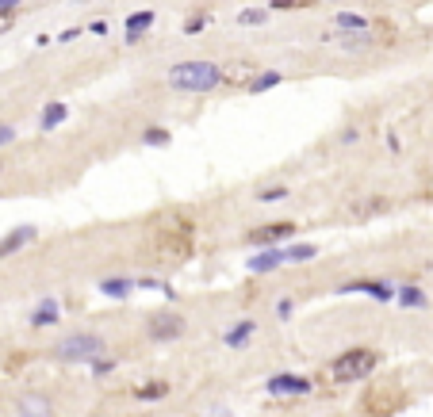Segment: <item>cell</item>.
I'll use <instances>...</instances> for the list:
<instances>
[{
	"instance_id": "1",
	"label": "cell",
	"mask_w": 433,
	"mask_h": 417,
	"mask_svg": "<svg viewBox=\"0 0 433 417\" xmlns=\"http://www.w3.org/2000/svg\"><path fill=\"white\" fill-rule=\"evenodd\" d=\"M223 81H226L223 66H215V62H203V57L176 62V66L169 69V84H173L176 92H215Z\"/></svg>"
},
{
	"instance_id": "2",
	"label": "cell",
	"mask_w": 433,
	"mask_h": 417,
	"mask_svg": "<svg viewBox=\"0 0 433 417\" xmlns=\"http://www.w3.org/2000/svg\"><path fill=\"white\" fill-rule=\"evenodd\" d=\"M380 364L372 349H345L338 360L330 364V379L333 383H357V379H368Z\"/></svg>"
},
{
	"instance_id": "3",
	"label": "cell",
	"mask_w": 433,
	"mask_h": 417,
	"mask_svg": "<svg viewBox=\"0 0 433 417\" xmlns=\"http://www.w3.org/2000/svg\"><path fill=\"white\" fill-rule=\"evenodd\" d=\"M96 356H104V337H96V333H69L58 344L62 364H92Z\"/></svg>"
},
{
	"instance_id": "4",
	"label": "cell",
	"mask_w": 433,
	"mask_h": 417,
	"mask_svg": "<svg viewBox=\"0 0 433 417\" xmlns=\"http://www.w3.org/2000/svg\"><path fill=\"white\" fill-rule=\"evenodd\" d=\"M146 333H150V341L165 344V341H176V337H184V318L173 311H158L150 318V326H146Z\"/></svg>"
},
{
	"instance_id": "5",
	"label": "cell",
	"mask_w": 433,
	"mask_h": 417,
	"mask_svg": "<svg viewBox=\"0 0 433 417\" xmlns=\"http://www.w3.org/2000/svg\"><path fill=\"white\" fill-rule=\"evenodd\" d=\"M292 234H295V222H268V226L250 230L246 241H250V245H280V241H288Z\"/></svg>"
},
{
	"instance_id": "6",
	"label": "cell",
	"mask_w": 433,
	"mask_h": 417,
	"mask_svg": "<svg viewBox=\"0 0 433 417\" xmlns=\"http://www.w3.org/2000/svg\"><path fill=\"white\" fill-rule=\"evenodd\" d=\"M35 237H39V230H35L31 222H27V226H16V230H8V234L0 237V261H4V257H16L19 249H27V245H31Z\"/></svg>"
},
{
	"instance_id": "7",
	"label": "cell",
	"mask_w": 433,
	"mask_h": 417,
	"mask_svg": "<svg viewBox=\"0 0 433 417\" xmlns=\"http://www.w3.org/2000/svg\"><path fill=\"white\" fill-rule=\"evenodd\" d=\"M16 417H54V402L46 394L31 391V394H19L16 398Z\"/></svg>"
},
{
	"instance_id": "8",
	"label": "cell",
	"mask_w": 433,
	"mask_h": 417,
	"mask_svg": "<svg viewBox=\"0 0 433 417\" xmlns=\"http://www.w3.org/2000/svg\"><path fill=\"white\" fill-rule=\"evenodd\" d=\"M268 394H311L307 376H273L268 379Z\"/></svg>"
},
{
	"instance_id": "9",
	"label": "cell",
	"mask_w": 433,
	"mask_h": 417,
	"mask_svg": "<svg viewBox=\"0 0 433 417\" xmlns=\"http://www.w3.org/2000/svg\"><path fill=\"white\" fill-rule=\"evenodd\" d=\"M280 264H288V257H284V249H276V245H273V249H265V253H253L250 261H246V268L261 276V272H276Z\"/></svg>"
},
{
	"instance_id": "10",
	"label": "cell",
	"mask_w": 433,
	"mask_h": 417,
	"mask_svg": "<svg viewBox=\"0 0 433 417\" xmlns=\"http://www.w3.org/2000/svg\"><path fill=\"white\" fill-rule=\"evenodd\" d=\"M253 333H257V322H253V318H242V322H234V326L226 329L223 341L230 344V349H246V344L253 341Z\"/></svg>"
},
{
	"instance_id": "11",
	"label": "cell",
	"mask_w": 433,
	"mask_h": 417,
	"mask_svg": "<svg viewBox=\"0 0 433 417\" xmlns=\"http://www.w3.org/2000/svg\"><path fill=\"white\" fill-rule=\"evenodd\" d=\"M69 119V107L62 104V100H54V104H46L42 107V115H39V131H58L62 123Z\"/></svg>"
},
{
	"instance_id": "12",
	"label": "cell",
	"mask_w": 433,
	"mask_h": 417,
	"mask_svg": "<svg viewBox=\"0 0 433 417\" xmlns=\"http://www.w3.org/2000/svg\"><path fill=\"white\" fill-rule=\"evenodd\" d=\"M146 27H154V8H146V12H134L131 19H127V42H142V31Z\"/></svg>"
},
{
	"instance_id": "13",
	"label": "cell",
	"mask_w": 433,
	"mask_h": 417,
	"mask_svg": "<svg viewBox=\"0 0 433 417\" xmlns=\"http://www.w3.org/2000/svg\"><path fill=\"white\" fill-rule=\"evenodd\" d=\"M345 291H368V295H376V299H395V287L383 284V279H353Z\"/></svg>"
},
{
	"instance_id": "14",
	"label": "cell",
	"mask_w": 433,
	"mask_h": 417,
	"mask_svg": "<svg viewBox=\"0 0 433 417\" xmlns=\"http://www.w3.org/2000/svg\"><path fill=\"white\" fill-rule=\"evenodd\" d=\"M134 279H123V276H108V279H100V291L108 295V299H127V295L134 291Z\"/></svg>"
},
{
	"instance_id": "15",
	"label": "cell",
	"mask_w": 433,
	"mask_h": 417,
	"mask_svg": "<svg viewBox=\"0 0 433 417\" xmlns=\"http://www.w3.org/2000/svg\"><path fill=\"white\" fill-rule=\"evenodd\" d=\"M54 322H58V303H54V299L39 303V311L31 314V326H35V329H42V326H54Z\"/></svg>"
},
{
	"instance_id": "16",
	"label": "cell",
	"mask_w": 433,
	"mask_h": 417,
	"mask_svg": "<svg viewBox=\"0 0 433 417\" xmlns=\"http://www.w3.org/2000/svg\"><path fill=\"white\" fill-rule=\"evenodd\" d=\"M395 299H399V306H425V303H430L425 291H422V287H414V284H403L399 291H395Z\"/></svg>"
},
{
	"instance_id": "17",
	"label": "cell",
	"mask_w": 433,
	"mask_h": 417,
	"mask_svg": "<svg viewBox=\"0 0 433 417\" xmlns=\"http://www.w3.org/2000/svg\"><path fill=\"white\" fill-rule=\"evenodd\" d=\"M333 24H338V31H368V16H353V12H338Z\"/></svg>"
},
{
	"instance_id": "18",
	"label": "cell",
	"mask_w": 433,
	"mask_h": 417,
	"mask_svg": "<svg viewBox=\"0 0 433 417\" xmlns=\"http://www.w3.org/2000/svg\"><path fill=\"white\" fill-rule=\"evenodd\" d=\"M165 394H169V383L158 379V383H142L138 391H134V398L138 402H158V398H165Z\"/></svg>"
},
{
	"instance_id": "19",
	"label": "cell",
	"mask_w": 433,
	"mask_h": 417,
	"mask_svg": "<svg viewBox=\"0 0 433 417\" xmlns=\"http://www.w3.org/2000/svg\"><path fill=\"white\" fill-rule=\"evenodd\" d=\"M276 84H280V73H276V69H268V73L253 77V81L246 84V89H250L253 96H257V92H268V89H276Z\"/></svg>"
},
{
	"instance_id": "20",
	"label": "cell",
	"mask_w": 433,
	"mask_h": 417,
	"mask_svg": "<svg viewBox=\"0 0 433 417\" xmlns=\"http://www.w3.org/2000/svg\"><path fill=\"white\" fill-rule=\"evenodd\" d=\"M284 257H288V264H303V261H315L318 249L315 245H292V249H284Z\"/></svg>"
},
{
	"instance_id": "21",
	"label": "cell",
	"mask_w": 433,
	"mask_h": 417,
	"mask_svg": "<svg viewBox=\"0 0 433 417\" xmlns=\"http://www.w3.org/2000/svg\"><path fill=\"white\" fill-rule=\"evenodd\" d=\"M142 142H146V146H169V142H173V134H169L165 127H146Z\"/></svg>"
},
{
	"instance_id": "22",
	"label": "cell",
	"mask_w": 433,
	"mask_h": 417,
	"mask_svg": "<svg viewBox=\"0 0 433 417\" xmlns=\"http://www.w3.org/2000/svg\"><path fill=\"white\" fill-rule=\"evenodd\" d=\"M268 19V8H246V12H238V24L242 27H261Z\"/></svg>"
},
{
	"instance_id": "23",
	"label": "cell",
	"mask_w": 433,
	"mask_h": 417,
	"mask_svg": "<svg viewBox=\"0 0 433 417\" xmlns=\"http://www.w3.org/2000/svg\"><path fill=\"white\" fill-rule=\"evenodd\" d=\"M268 8L273 12H300V8H311V0H273Z\"/></svg>"
},
{
	"instance_id": "24",
	"label": "cell",
	"mask_w": 433,
	"mask_h": 417,
	"mask_svg": "<svg viewBox=\"0 0 433 417\" xmlns=\"http://www.w3.org/2000/svg\"><path fill=\"white\" fill-rule=\"evenodd\" d=\"M89 368H92V376H108V371L116 368V360H108V356H96V360H92Z\"/></svg>"
},
{
	"instance_id": "25",
	"label": "cell",
	"mask_w": 433,
	"mask_h": 417,
	"mask_svg": "<svg viewBox=\"0 0 433 417\" xmlns=\"http://www.w3.org/2000/svg\"><path fill=\"white\" fill-rule=\"evenodd\" d=\"M261 203H273V199H288V188H261L257 192Z\"/></svg>"
},
{
	"instance_id": "26",
	"label": "cell",
	"mask_w": 433,
	"mask_h": 417,
	"mask_svg": "<svg viewBox=\"0 0 433 417\" xmlns=\"http://www.w3.org/2000/svg\"><path fill=\"white\" fill-rule=\"evenodd\" d=\"M250 73H253L250 66H230V73H226V81H246V84H250Z\"/></svg>"
},
{
	"instance_id": "27",
	"label": "cell",
	"mask_w": 433,
	"mask_h": 417,
	"mask_svg": "<svg viewBox=\"0 0 433 417\" xmlns=\"http://www.w3.org/2000/svg\"><path fill=\"white\" fill-rule=\"evenodd\" d=\"M12 24H16V12H0V35H8Z\"/></svg>"
},
{
	"instance_id": "28",
	"label": "cell",
	"mask_w": 433,
	"mask_h": 417,
	"mask_svg": "<svg viewBox=\"0 0 433 417\" xmlns=\"http://www.w3.org/2000/svg\"><path fill=\"white\" fill-rule=\"evenodd\" d=\"M203 24H208V16H192L184 31H188V35H196V31H203Z\"/></svg>"
},
{
	"instance_id": "29",
	"label": "cell",
	"mask_w": 433,
	"mask_h": 417,
	"mask_svg": "<svg viewBox=\"0 0 433 417\" xmlns=\"http://www.w3.org/2000/svg\"><path fill=\"white\" fill-rule=\"evenodd\" d=\"M8 142H16V131L12 127H0V146H8Z\"/></svg>"
},
{
	"instance_id": "30",
	"label": "cell",
	"mask_w": 433,
	"mask_h": 417,
	"mask_svg": "<svg viewBox=\"0 0 433 417\" xmlns=\"http://www.w3.org/2000/svg\"><path fill=\"white\" fill-rule=\"evenodd\" d=\"M19 4H24V0H0V12H16Z\"/></svg>"
},
{
	"instance_id": "31",
	"label": "cell",
	"mask_w": 433,
	"mask_h": 417,
	"mask_svg": "<svg viewBox=\"0 0 433 417\" xmlns=\"http://www.w3.org/2000/svg\"><path fill=\"white\" fill-rule=\"evenodd\" d=\"M0 169H4V165H0Z\"/></svg>"
},
{
	"instance_id": "32",
	"label": "cell",
	"mask_w": 433,
	"mask_h": 417,
	"mask_svg": "<svg viewBox=\"0 0 433 417\" xmlns=\"http://www.w3.org/2000/svg\"><path fill=\"white\" fill-rule=\"evenodd\" d=\"M333 4H338V0H333Z\"/></svg>"
}]
</instances>
